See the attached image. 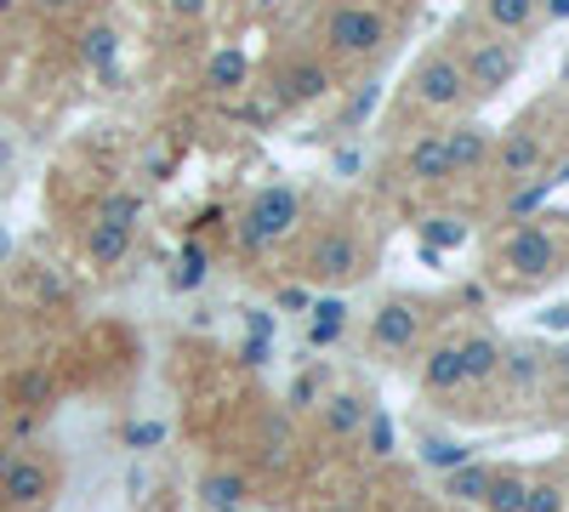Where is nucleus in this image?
<instances>
[{"instance_id": "obj_1", "label": "nucleus", "mask_w": 569, "mask_h": 512, "mask_svg": "<svg viewBox=\"0 0 569 512\" xmlns=\"http://www.w3.org/2000/svg\"><path fill=\"white\" fill-rule=\"evenodd\" d=\"M563 222L569 217H530L490 251V273L512 285H541L563 268Z\"/></svg>"}, {"instance_id": "obj_2", "label": "nucleus", "mask_w": 569, "mask_h": 512, "mask_svg": "<svg viewBox=\"0 0 569 512\" xmlns=\"http://www.w3.org/2000/svg\"><path fill=\"white\" fill-rule=\"evenodd\" d=\"M319 46L330 63H370L388 46V12L376 0H337L319 18Z\"/></svg>"}, {"instance_id": "obj_3", "label": "nucleus", "mask_w": 569, "mask_h": 512, "mask_svg": "<svg viewBox=\"0 0 569 512\" xmlns=\"http://www.w3.org/2000/svg\"><path fill=\"white\" fill-rule=\"evenodd\" d=\"M370 268H376V245L359 234L353 222H330V228H319V234L308 240V257H302V273L313 279V285H325V291H348V285H359Z\"/></svg>"}, {"instance_id": "obj_4", "label": "nucleus", "mask_w": 569, "mask_h": 512, "mask_svg": "<svg viewBox=\"0 0 569 512\" xmlns=\"http://www.w3.org/2000/svg\"><path fill=\"white\" fill-rule=\"evenodd\" d=\"M297 222H302L297 189H291V182H273V189L251 194V205L240 211V222H233V240H240L246 257H262V251H273L284 234H291Z\"/></svg>"}, {"instance_id": "obj_5", "label": "nucleus", "mask_w": 569, "mask_h": 512, "mask_svg": "<svg viewBox=\"0 0 569 512\" xmlns=\"http://www.w3.org/2000/svg\"><path fill=\"white\" fill-rule=\"evenodd\" d=\"M456 58H461V69H467L472 103H490V98H501V91H507L518 74H525V40L479 34V40L456 46Z\"/></svg>"}, {"instance_id": "obj_6", "label": "nucleus", "mask_w": 569, "mask_h": 512, "mask_svg": "<svg viewBox=\"0 0 569 512\" xmlns=\"http://www.w3.org/2000/svg\"><path fill=\"white\" fill-rule=\"evenodd\" d=\"M410 103L427 109V114H461L472 103L467 69L456 58V46H433V52L416 58V69H410Z\"/></svg>"}, {"instance_id": "obj_7", "label": "nucleus", "mask_w": 569, "mask_h": 512, "mask_svg": "<svg viewBox=\"0 0 569 512\" xmlns=\"http://www.w3.org/2000/svg\"><path fill=\"white\" fill-rule=\"evenodd\" d=\"M52 490H58V468H52V461L0 444V501H7L12 512L46 506V501H52Z\"/></svg>"}, {"instance_id": "obj_8", "label": "nucleus", "mask_w": 569, "mask_h": 512, "mask_svg": "<svg viewBox=\"0 0 569 512\" xmlns=\"http://www.w3.org/2000/svg\"><path fill=\"white\" fill-rule=\"evenodd\" d=\"M421 331H427V308L416 297H388L382 308L370 313V348L388 353V359H410L421 348Z\"/></svg>"}, {"instance_id": "obj_9", "label": "nucleus", "mask_w": 569, "mask_h": 512, "mask_svg": "<svg viewBox=\"0 0 569 512\" xmlns=\"http://www.w3.org/2000/svg\"><path fill=\"white\" fill-rule=\"evenodd\" d=\"M547 137L541 131H530V126H512L501 143L490 149V171L507 182V189H518V182H530L536 171H547Z\"/></svg>"}, {"instance_id": "obj_10", "label": "nucleus", "mask_w": 569, "mask_h": 512, "mask_svg": "<svg viewBox=\"0 0 569 512\" xmlns=\"http://www.w3.org/2000/svg\"><path fill=\"white\" fill-rule=\"evenodd\" d=\"M273 98H279V109H308V103H325L330 91H337V74H330V63L325 58H291L279 74H273Z\"/></svg>"}, {"instance_id": "obj_11", "label": "nucleus", "mask_w": 569, "mask_h": 512, "mask_svg": "<svg viewBox=\"0 0 569 512\" xmlns=\"http://www.w3.org/2000/svg\"><path fill=\"white\" fill-rule=\"evenodd\" d=\"M547 348H536V342H501V370H496V382H501V393H512V399H530V393H541L547 388Z\"/></svg>"}, {"instance_id": "obj_12", "label": "nucleus", "mask_w": 569, "mask_h": 512, "mask_svg": "<svg viewBox=\"0 0 569 512\" xmlns=\"http://www.w3.org/2000/svg\"><path fill=\"white\" fill-rule=\"evenodd\" d=\"M439 137H445V154H450V171H456V177H472V171L490 165L496 137H490L485 120H456V126H445Z\"/></svg>"}, {"instance_id": "obj_13", "label": "nucleus", "mask_w": 569, "mask_h": 512, "mask_svg": "<svg viewBox=\"0 0 569 512\" xmlns=\"http://www.w3.org/2000/svg\"><path fill=\"white\" fill-rule=\"evenodd\" d=\"M405 182H416V189H445V182H456V171H450V154H445V137L439 131H427V137H416V143L405 149Z\"/></svg>"}, {"instance_id": "obj_14", "label": "nucleus", "mask_w": 569, "mask_h": 512, "mask_svg": "<svg viewBox=\"0 0 569 512\" xmlns=\"http://www.w3.org/2000/svg\"><path fill=\"white\" fill-rule=\"evenodd\" d=\"M421 393H433V399H456V393H467V370H461V348H456V337H445L433 353L421 359Z\"/></svg>"}, {"instance_id": "obj_15", "label": "nucleus", "mask_w": 569, "mask_h": 512, "mask_svg": "<svg viewBox=\"0 0 569 512\" xmlns=\"http://www.w3.org/2000/svg\"><path fill=\"white\" fill-rule=\"evenodd\" d=\"M461 370H467V388H496V370H501V337L490 331H461Z\"/></svg>"}, {"instance_id": "obj_16", "label": "nucleus", "mask_w": 569, "mask_h": 512, "mask_svg": "<svg viewBox=\"0 0 569 512\" xmlns=\"http://www.w3.org/2000/svg\"><path fill=\"white\" fill-rule=\"evenodd\" d=\"M479 18H485V34H501V40H525L541 23L536 0H479Z\"/></svg>"}, {"instance_id": "obj_17", "label": "nucleus", "mask_w": 569, "mask_h": 512, "mask_svg": "<svg viewBox=\"0 0 569 512\" xmlns=\"http://www.w3.org/2000/svg\"><path fill=\"white\" fill-rule=\"evenodd\" d=\"M365 422H370V404H365L359 393H330V399H319V428H325L330 439H353V433H365Z\"/></svg>"}, {"instance_id": "obj_18", "label": "nucleus", "mask_w": 569, "mask_h": 512, "mask_svg": "<svg viewBox=\"0 0 569 512\" xmlns=\"http://www.w3.org/2000/svg\"><path fill=\"white\" fill-rule=\"evenodd\" d=\"M126 251H131V228H109V222L86 228V262L91 268H114V262H126Z\"/></svg>"}, {"instance_id": "obj_19", "label": "nucleus", "mask_w": 569, "mask_h": 512, "mask_svg": "<svg viewBox=\"0 0 569 512\" xmlns=\"http://www.w3.org/2000/svg\"><path fill=\"white\" fill-rule=\"evenodd\" d=\"M490 473H496V468H485V461H461V468L445 473V495H450L456 506H479L485 490H490Z\"/></svg>"}, {"instance_id": "obj_20", "label": "nucleus", "mask_w": 569, "mask_h": 512, "mask_svg": "<svg viewBox=\"0 0 569 512\" xmlns=\"http://www.w3.org/2000/svg\"><path fill=\"white\" fill-rule=\"evenodd\" d=\"M525 484L530 473H518V468H496L490 473V490H485V512H525Z\"/></svg>"}, {"instance_id": "obj_21", "label": "nucleus", "mask_w": 569, "mask_h": 512, "mask_svg": "<svg viewBox=\"0 0 569 512\" xmlns=\"http://www.w3.org/2000/svg\"><path fill=\"white\" fill-rule=\"evenodd\" d=\"M137 217H142V194L137 189H114V194H103V205H98V217H91V222L131 228V234H137Z\"/></svg>"}, {"instance_id": "obj_22", "label": "nucleus", "mask_w": 569, "mask_h": 512, "mask_svg": "<svg viewBox=\"0 0 569 512\" xmlns=\"http://www.w3.org/2000/svg\"><path fill=\"white\" fill-rule=\"evenodd\" d=\"M342 331H348V302H319L313 308V324H308V342L313 348H330Z\"/></svg>"}, {"instance_id": "obj_23", "label": "nucleus", "mask_w": 569, "mask_h": 512, "mask_svg": "<svg viewBox=\"0 0 569 512\" xmlns=\"http://www.w3.org/2000/svg\"><path fill=\"white\" fill-rule=\"evenodd\" d=\"M200 490H206V506H211V512H233V506L246 501V479H240V473H206Z\"/></svg>"}, {"instance_id": "obj_24", "label": "nucleus", "mask_w": 569, "mask_h": 512, "mask_svg": "<svg viewBox=\"0 0 569 512\" xmlns=\"http://www.w3.org/2000/svg\"><path fill=\"white\" fill-rule=\"evenodd\" d=\"M246 52H217L211 63H206V86L211 91H233V86H246Z\"/></svg>"}, {"instance_id": "obj_25", "label": "nucleus", "mask_w": 569, "mask_h": 512, "mask_svg": "<svg viewBox=\"0 0 569 512\" xmlns=\"http://www.w3.org/2000/svg\"><path fill=\"white\" fill-rule=\"evenodd\" d=\"M563 490H569V484H558L552 473L530 479V484H525V512H563Z\"/></svg>"}, {"instance_id": "obj_26", "label": "nucleus", "mask_w": 569, "mask_h": 512, "mask_svg": "<svg viewBox=\"0 0 569 512\" xmlns=\"http://www.w3.org/2000/svg\"><path fill=\"white\" fill-rule=\"evenodd\" d=\"M114 52H120V34H114L109 23L86 29V46H80V58H86L91 69H109V63H114Z\"/></svg>"}, {"instance_id": "obj_27", "label": "nucleus", "mask_w": 569, "mask_h": 512, "mask_svg": "<svg viewBox=\"0 0 569 512\" xmlns=\"http://www.w3.org/2000/svg\"><path fill=\"white\" fill-rule=\"evenodd\" d=\"M319 399H325V364H308L291 382V410H319Z\"/></svg>"}, {"instance_id": "obj_28", "label": "nucleus", "mask_w": 569, "mask_h": 512, "mask_svg": "<svg viewBox=\"0 0 569 512\" xmlns=\"http://www.w3.org/2000/svg\"><path fill=\"white\" fill-rule=\"evenodd\" d=\"M200 279H206V251H200V245H188V251L177 257V273H171V285H177V291H194Z\"/></svg>"}, {"instance_id": "obj_29", "label": "nucleus", "mask_w": 569, "mask_h": 512, "mask_svg": "<svg viewBox=\"0 0 569 512\" xmlns=\"http://www.w3.org/2000/svg\"><path fill=\"white\" fill-rule=\"evenodd\" d=\"M18 404L23 410H46L52 404V377H46V370H29V377L18 382Z\"/></svg>"}, {"instance_id": "obj_30", "label": "nucleus", "mask_w": 569, "mask_h": 512, "mask_svg": "<svg viewBox=\"0 0 569 512\" xmlns=\"http://www.w3.org/2000/svg\"><path fill=\"white\" fill-rule=\"evenodd\" d=\"M427 240H433V245H461L467 228L456 217H427Z\"/></svg>"}, {"instance_id": "obj_31", "label": "nucleus", "mask_w": 569, "mask_h": 512, "mask_svg": "<svg viewBox=\"0 0 569 512\" xmlns=\"http://www.w3.org/2000/svg\"><path fill=\"white\" fill-rule=\"evenodd\" d=\"M370 109H376V86H359V91H353V103H348V114H342V126H359Z\"/></svg>"}, {"instance_id": "obj_32", "label": "nucleus", "mask_w": 569, "mask_h": 512, "mask_svg": "<svg viewBox=\"0 0 569 512\" xmlns=\"http://www.w3.org/2000/svg\"><path fill=\"white\" fill-rule=\"evenodd\" d=\"M166 12L182 18V23H200V18L211 12V0H166Z\"/></svg>"}, {"instance_id": "obj_33", "label": "nucleus", "mask_w": 569, "mask_h": 512, "mask_svg": "<svg viewBox=\"0 0 569 512\" xmlns=\"http://www.w3.org/2000/svg\"><path fill=\"white\" fill-rule=\"evenodd\" d=\"M547 382H552V388H563V393H569V348H563V353H552V359H547Z\"/></svg>"}, {"instance_id": "obj_34", "label": "nucleus", "mask_w": 569, "mask_h": 512, "mask_svg": "<svg viewBox=\"0 0 569 512\" xmlns=\"http://www.w3.org/2000/svg\"><path fill=\"white\" fill-rule=\"evenodd\" d=\"M536 18L541 23H569V0H536Z\"/></svg>"}, {"instance_id": "obj_35", "label": "nucleus", "mask_w": 569, "mask_h": 512, "mask_svg": "<svg viewBox=\"0 0 569 512\" xmlns=\"http://www.w3.org/2000/svg\"><path fill=\"white\" fill-rule=\"evenodd\" d=\"M74 7H86V0H34V12H46V18H63Z\"/></svg>"}, {"instance_id": "obj_36", "label": "nucleus", "mask_w": 569, "mask_h": 512, "mask_svg": "<svg viewBox=\"0 0 569 512\" xmlns=\"http://www.w3.org/2000/svg\"><path fill=\"white\" fill-rule=\"evenodd\" d=\"M12 160H18V143H12L7 131H0V171H12Z\"/></svg>"}, {"instance_id": "obj_37", "label": "nucleus", "mask_w": 569, "mask_h": 512, "mask_svg": "<svg viewBox=\"0 0 569 512\" xmlns=\"http://www.w3.org/2000/svg\"><path fill=\"white\" fill-rule=\"evenodd\" d=\"M0 444H7V410H0Z\"/></svg>"}, {"instance_id": "obj_38", "label": "nucleus", "mask_w": 569, "mask_h": 512, "mask_svg": "<svg viewBox=\"0 0 569 512\" xmlns=\"http://www.w3.org/2000/svg\"><path fill=\"white\" fill-rule=\"evenodd\" d=\"M563 512H569V490H563Z\"/></svg>"}]
</instances>
